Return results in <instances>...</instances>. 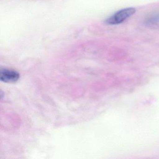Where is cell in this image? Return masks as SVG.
Wrapping results in <instances>:
<instances>
[{
    "label": "cell",
    "instance_id": "obj_3",
    "mask_svg": "<svg viewBox=\"0 0 159 159\" xmlns=\"http://www.w3.org/2000/svg\"><path fill=\"white\" fill-rule=\"evenodd\" d=\"M145 24L150 26H157L159 25V13L154 14L148 16L145 20Z\"/></svg>",
    "mask_w": 159,
    "mask_h": 159
},
{
    "label": "cell",
    "instance_id": "obj_2",
    "mask_svg": "<svg viewBox=\"0 0 159 159\" xmlns=\"http://www.w3.org/2000/svg\"><path fill=\"white\" fill-rule=\"evenodd\" d=\"M20 78V74L16 70L3 69L0 72V80L5 83H15Z\"/></svg>",
    "mask_w": 159,
    "mask_h": 159
},
{
    "label": "cell",
    "instance_id": "obj_1",
    "mask_svg": "<svg viewBox=\"0 0 159 159\" xmlns=\"http://www.w3.org/2000/svg\"><path fill=\"white\" fill-rule=\"evenodd\" d=\"M135 12V9L132 7L122 9L108 18L105 22L107 25H119L123 23L125 20L133 16Z\"/></svg>",
    "mask_w": 159,
    "mask_h": 159
}]
</instances>
